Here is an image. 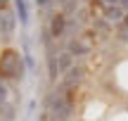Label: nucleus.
Instances as JSON below:
<instances>
[{"instance_id": "1", "label": "nucleus", "mask_w": 128, "mask_h": 121, "mask_svg": "<svg viewBox=\"0 0 128 121\" xmlns=\"http://www.w3.org/2000/svg\"><path fill=\"white\" fill-rule=\"evenodd\" d=\"M24 76V62L14 50H5L0 57V78H19Z\"/></svg>"}, {"instance_id": "2", "label": "nucleus", "mask_w": 128, "mask_h": 121, "mask_svg": "<svg viewBox=\"0 0 128 121\" xmlns=\"http://www.w3.org/2000/svg\"><path fill=\"white\" fill-rule=\"evenodd\" d=\"M83 78H86V69H83L81 64H74L71 69L60 78V86H62V88H66V90H71V88H76Z\"/></svg>"}, {"instance_id": "3", "label": "nucleus", "mask_w": 128, "mask_h": 121, "mask_svg": "<svg viewBox=\"0 0 128 121\" xmlns=\"http://www.w3.org/2000/svg\"><path fill=\"white\" fill-rule=\"evenodd\" d=\"M50 112H52V119H55V121H66L69 116H71V112H74L71 95L64 98V100H60V102H55V107H52Z\"/></svg>"}, {"instance_id": "4", "label": "nucleus", "mask_w": 128, "mask_h": 121, "mask_svg": "<svg viewBox=\"0 0 128 121\" xmlns=\"http://www.w3.org/2000/svg\"><path fill=\"white\" fill-rule=\"evenodd\" d=\"M48 31H50V36L55 38H64V33H66V14L64 12H57L55 17L50 19V28H48Z\"/></svg>"}, {"instance_id": "5", "label": "nucleus", "mask_w": 128, "mask_h": 121, "mask_svg": "<svg viewBox=\"0 0 128 121\" xmlns=\"http://www.w3.org/2000/svg\"><path fill=\"white\" fill-rule=\"evenodd\" d=\"M64 50L71 52V55L78 60V57H86L88 52H90V45H88L86 40H81V38H69V40L64 43Z\"/></svg>"}, {"instance_id": "6", "label": "nucleus", "mask_w": 128, "mask_h": 121, "mask_svg": "<svg viewBox=\"0 0 128 121\" xmlns=\"http://www.w3.org/2000/svg\"><path fill=\"white\" fill-rule=\"evenodd\" d=\"M55 62H57V69H60V74L64 76L74 64H76V57H74L71 52H66V50H57V52H55Z\"/></svg>"}, {"instance_id": "7", "label": "nucleus", "mask_w": 128, "mask_h": 121, "mask_svg": "<svg viewBox=\"0 0 128 121\" xmlns=\"http://www.w3.org/2000/svg\"><path fill=\"white\" fill-rule=\"evenodd\" d=\"M126 17V12L119 7V5H109V7H104V19L109 24H121Z\"/></svg>"}, {"instance_id": "8", "label": "nucleus", "mask_w": 128, "mask_h": 121, "mask_svg": "<svg viewBox=\"0 0 128 121\" xmlns=\"http://www.w3.org/2000/svg\"><path fill=\"white\" fill-rule=\"evenodd\" d=\"M12 31H14V17L10 12H0V33L12 36Z\"/></svg>"}, {"instance_id": "9", "label": "nucleus", "mask_w": 128, "mask_h": 121, "mask_svg": "<svg viewBox=\"0 0 128 121\" xmlns=\"http://www.w3.org/2000/svg\"><path fill=\"white\" fill-rule=\"evenodd\" d=\"M14 119H17V109H14V104L10 102V100L0 102V121H14Z\"/></svg>"}, {"instance_id": "10", "label": "nucleus", "mask_w": 128, "mask_h": 121, "mask_svg": "<svg viewBox=\"0 0 128 121\" xmlns=\"http://www.w3.org/2000/svg\"><path fill=\"white\" fill-rule=\"evenodd\" d=\"M81 31V22H78L76 17L74 19H66V33L64 36H69V38H76V33Z\"/></svg>"}, {"instance_id": "11", "label": "nucleus", "mask_w": 128, "mask_h": 121, "mask_svg": "<svg viewBox=\"0 0 128 121\" xmlns=\"http://www.w3.org/2000/svg\"><path fill=\"white\" fill-rule=\"evenodd\" d=\"M14 5H17V12H19V22L26 24V22H28V7H26V0H14Z\"/></svg>"}, {"instance_id": "12", "label": "nucleus", "mask_w": 128, "mask_h": 121, "mask_svg": "<svg viewBox=\"0 0 128 121\" xmlns=\"http://www.w3.org/2000/svg\"><path fill=\"white\" fill-rule=\"evenodd\" d=\"M62 12L64 14H76L78 12V0H69L66 5H62Z\"/></svg>"}, {"instance_id": "13", "label": "nucleus", "mask_w": 128, "mask_h": 121, "mask_svg": "<svg viewBox=\"0 0 128 121\" xmlns=\"http://www.w3.org/2000/svg\"><path fill=\"white\" fill-rule=\"evenodd\" d=\"M95 28H97V31H102V33H107L112 28V24L107 22V19H95Z\"/></svg>"}, {"instance_id": "14", "label": "nucleus", "mask_w": 128, "mask_h": 121, "mask_svg": "<svg viewBox=\"0 0 128 121\" xmlns=\"http://www.w3.org/2000/svg\"><path fill=\"white\" fill-rule=\"evenodd\" d=\"M7 98H10V90H7V86L2 83V78H0V102H5Z\"/></svg>"}, {"instance_id": "15", "label": "nucleus", "mask_w": 128, "mask_h": 121, "mask_svg": "<svg viewBox=\"0 0 128 121\" xmlns=\"http://www.w3.org/2000/svg\"><path fill=\"white\" fill-rule=\"evenodd\" d=\"M36 2H38V7H52L55 0H36Z\"/></svg>"}, {"instance_id": "16", "label": "nucleus", "mask_w": 128, "mask_h": 121, "mask_svg": "<svg viewBox=\"0 0 128 121\" xmlns=\"http://www.w3.org/2000/svg\"><path fill=\"white\" fill-rule=\"evenodd\" d=\"M119 7L124 10V12H128V0H119Z\"/></svg>"}, {"instance_id": "17", "label": "nucleus", "mask_w": 128, "mask_h": 121, "mask_svg": "<svg viewBox=\"0 0 128 121\" xmlns=\"http://www.w3.org/2000/svg\"><path fill=\"white\" fill-rule=\"evenodd\" d=\"M104 2V7H109V5H119V0H102Z\"/></svg>"}, {"instance_id": "18", "label": "nucleus", "mask_w": 128, "mask_h": 121, "mask_svg": "<svg viewBox=\"0 0 128 121\" xmlns=\"http://www.w3.org/2000/svg\"><path fill=\"white\" fill-rule=\"evenodd\" d=\"M124 24H126V26H128V12H126V17H124Z\"/></svg>"}, {"instance_id": "19", "label": "nucleus", "mask_w": 128, "mask_h": 121, "mask_svg": "<svg viewBox=\"0 0 128 121\" xmlns=\"http://www.w3.org/2000/svg\"><path fill=\"white\" fill-rule=\"evenodd\" d=\"M57 2H60V5H66V2H69V0H57Z\"/></svg>"}, {"instance_id": "20", "label": "nucleus", "mask_w": 128, "mask_h": 121, "mask_svg": "<svg viewBox=\"0 0 128 121\" xmlns=\"http://www.w3.org/2000/svg\"><path fill=\"white\" fill-rule=\"evenodd\" d=\"M66 121H69V119H66Z\"/></svg>"}]
</instances>
